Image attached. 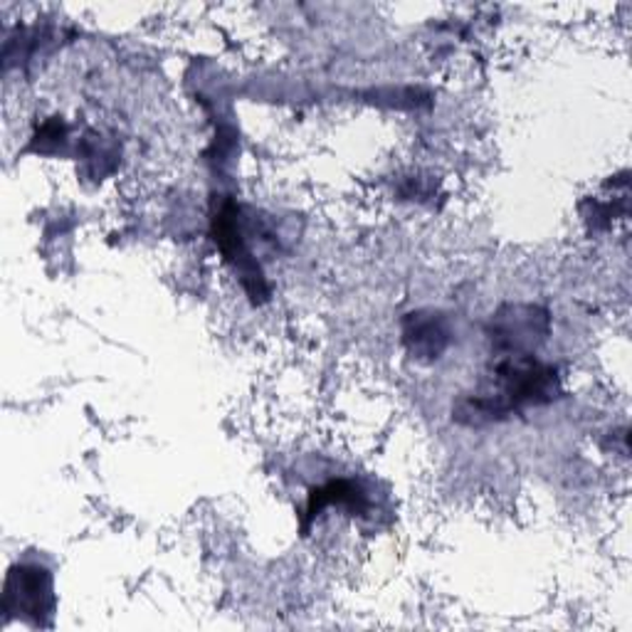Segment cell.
<instances>
[{"label":"cell","mask_w":632,"mask_h":632,"mask_svg":"<svg viewBox=\"0 0 632 632\" xmlns=\"http://www.w3.org/2000/svg\"><path fill=\"white\" fill-rule=\"evenodd\" d=\"M558 388L556 371L551 366L539 364L527 354L507 356L494 368L492 385H484L475 399L465 403L459 413L469 422L494 420L509 415L521 405H539L554 399Z\"/></svg>","instance_id":"6da1fadb"},{"label":"cell","mask_w":632,"mask_h":632,"mask_svg":"<svg viewBox=\"0 0 632 632\" xmlns=\"http://www.w3.org/2000/svg\"><path fill=\"white\" fill-rule=\"evenodd\" d=\"M13 578L17 581V593L8 589L5 603L17 601V610L28 612V616H40L45 610L42 601L52 598L50 578L40 568H21V573H13Z\"/></svg>","instance_id":"7a4b0ae2"},{"label":"cell","mask_w":632,"mask_h":632,"mask_svg":"<svg viewBox=\"0 0 632 632\" xmlns=\"http://www.w3.org/2000/svg\"><path fill=\"white\" fill-rule=\"evenodd\" d=\"M405 337L413 341V351H418V354L426 351L430 356H438L445 346L447 333L438 319H418L413 324V329L405 331Z\"/></svg>","instance_id":"3957f363"}]
</instances>
